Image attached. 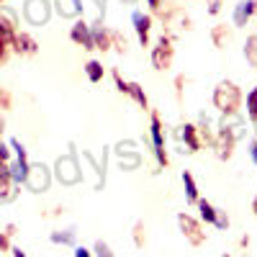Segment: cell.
Listing matches in <instances>:
<instances>
[{"label":"cell","mask_w":257,"mask_h":257,"mask_svg":"<svg viewBox=\"0 0 257 257\" xmlns=\"http://www.w3.org/2000/svg\"><path fill=\"white\" fill-rule=\"evenodd\" d=\"M134 26H137V34H139V41L147 47V41H149V29H152V18L144 16V13H134Z\"/></svg>","instance_id":"10"},{"label":"cell","mask_w":257,"mask_h":257,"mask_svg":"<svg viewBox=\"0 0 257 257\" xmlns=\"http://www.w3.org/2000/svg\"><path fill=\"white\" fill-rule=\"evenodd\" d=\"M198 208H201V216L206 219V221H211V224H216V219H219V211L213 208L208 201H198Z\"/></svg>","instance_id":"18"},{"label":"cell","mask_w":257,"mask_h":257,"mask_svg":"<svg viewBox=\"0 0 257 257\" xmlns=\"http://www.w3.org/2000/svg\"><path fill=\"white\" fill-rule=\"evenodd\" d=\"M211 36H213V44H216L219 49L226 47V41H229V31H226V26H216Z\"/></svg>","instance_id":"20"},{"label":"cell","mask_w":257,"mask_h":257,"mask_svg":"<svg viewBox=\"0 0 257 257\" xmlns=\"http://www.w3.org/2000/svg\"><path fill=\"white\" fill-rule=\"evenodd\" d=\"M219 8H221V0H208V11L211 13H219Z\"/></svg>","instance_id":"30"},{"label":"cell","mask_w":257,"mask_h":257,"mask_svg":"<svg viewBox=\"0 0 257 257\" xmlns=\"http://www.w3.org/2000/svg\"><path fill=\"white\" fill-rule=\"evenodd\" d=\"M57 6H59V13H62V16H75V13H80V0H57Z\"/></svg>","instance_id":"17"},{"label":"cell","mask_w":257,"mask_h":257,"mask_svg":"<svg viewBox=\"0 0 257 257\" xmlns=\"http://www.w3.org/2000/svg\"><path fill=\"white\" fill-rule=\"evenodd\" d=\"M13 105V98L8 93V88H0V108H11Z\"/></svg>","instance_id":"23"},{"label":"cell","mask_w":257,"mask_h":257,"mask_svg":"<svg viewBox=\"0 0 257 257\" xmlns=\"http://www.w3.org/2000/svg\"><path fill=\"white\" fill-rule=\"evenodd\" d=\"M134 242H137L139 247L144 244V224H137V226H134Z\"/></svg>","instance_id":"26"},{"label":"cell","mask_w":257,"mask_h":257,"mask_svg":"<svg viewBox=\"0 0 257 257\" xmlns=\"http://www.w3.org/2000/svg\"><path fill=\"white\" fill-rule=\"evenodd\" d=\"M13 257H26V254L21 252V249H13Z\"/></svg>","instance_id":"36"},{"label":"cell","mask_w":257,"mask_h":257,"mask_svg":"<svg viewBox=\"0 0 257 257\" xmlns=\"http://www.w3.org/2000/svg\"><path fill=\"white\" fill-rule=\"evenodd\" d=\"M75 239V231H64V234H52V242H72Z\"/></svg>","instance_id":"25"},{"label":"cell","mask_w":257,"mask_h":257,"mask_svg":"<svg viewBox=\"0 0 257 257\" xmlns=\"http://www.w3.org/2000/svg\"><path fill=\"white\" fill-rule=\"evenodd\" d=\"M26 13H29V18H31V24H44L47 16H49V8H47L44 0H29Z\"/></svg>","instance_id":"8"},{"label":"cell","mask_w":257,"mask_h":257,"mask_svg":"<svg viewBox=\"0 0 257 257\" xmlns=\"http://www.w3.org/2000/svg\"><path fill=\"white\" fill-rule=\"evenodd\" d=\"M93 47L95 49H111V31H105L103 26H95L93 29Z\"/></svg>","instance_id":"13"},{"label":"cell","mask_w":257,"mask_h":257,"mask_svg":"<svg viewBox=\"0 0 257 257\" xmlns=\"http://www.w3.org/2000/svg\"><path fill=\"white\" fill-rule=\"evenodd\" d=\"M6 52H8V49H6V41H0V62L6 59Z\"/></svg>","instance_id":"32"},{"label":"cell","mask_w":257,"mask_h":257,"mask_svg":"<svg viewBox=\"0 0 257 257\" xmlns=\"http://www.w3.org/2000/svg\"><path fill=\"white\" fill-rule=\"evenodd\" d=\"M173 52H175V47H173V41H170V36H162L157 41L155 52H152V64L157 70H167L170 62H173Z\"/></svg>","instance_id":"3"},{"label":"cell","mask_w":257,"mask_h":257,"mask_svg":"<svg viewBox=\"0 0 257 257\" xmlns=\"http://www.w3.org/2000/svg\"><path fill=\"white\" fill-rule=\"evenodd\" d=\"M252 211L257 213V196H254V201H252Z\"/></svg>","instance_id":"37"},{"label":"cell","mask_w":257,"mask_h":257,"mask_svg":"<svg viewBox=\"0 0 257 257\" xmlns=\"http://www.w3.org/2000/svg\"><path fill=\"white\" fill-rule=\"evenodd\" d=\"M247 113H249L252 121H257V88L247 95Z\"/></svg>","instance_id":"21"},{"label":"cell","mask_w":257,"mask_h":257,"mask_svg":"<svg viewBox=\"0 0 257 257\" xmlns=\"http://www.w3.org/2000/svg\"><path fill=\"white\" fill-rule=\"evenodd\" d=\"M113 80H116V85H118V90H121V93H128V82H123L118 72H113Z\"/></svg>","instance_id":"28"},{"label":"cell","mask_w":257,"mask_h":257,"mask_svg":"<svg viewBox=\"0 0 257 257\" xmlns=\"http://www.w3.org/2000/svg\"><path fill=\"white\" fill-rule=\"evenodd\" d=\"M8 239H11V237H8V234H6V231H3V234H0V249H3V252H6L8 247H11V242H8Z\"/></svg>","instance_id":"29"},{"label":"cell","mask_w":257,"mask_h":257,"mask_svg":"<svg viewBox=\"0 0 257 257\" xmlns=\"http://www.w3.org/2000/svg\"><path fill=\"white\" fill-rule=\"evenodd\" d=\"M16 36V18L6 11V8H0V41H8Z\"/></svg>","instance_id":"6"},{"label":"cell","mask_w":257,"mask_h":257,"mask_svg":"<svg viewBox=\"0 0 257 257\" xmlns=\"http://www.w3.org/2000/svg\"><path fill=\"white\" fill-rule=\"evenodd\" d=\"M239 100H242V93L234 82H219V88L213 90V105L221 113H234L239 108Z\"/></svg>","instance_id":"1"},{"label":"cell","mask_w":257,"mask_h":257,"mask_svg":"<svg viewBox=\"0 0 257 257\" xmlns=\"http://www.w3.org/2000/svg\"><path fill=\"white\" fill-rule=\"evenodd\" d=\"M224 257H226V254H224Z\"/></svg>","instance_id":"40"},{"label":"cell","mask_w":257,"mask_h":257,"mask_svg":"<svg viewBox=\"0 0 257 257\" xmlns=\"http://www.w3.org/2000/svg\"><path fill=\"white\" fill-rule=\"evenodd\" d=\"M75 257H90V254H88V249H82V247H80V249H77V254H75Z\"/></svg>","instance_id":"34"},{"label":"cell","mask_w":257,"mask_h":257,"mask_svg":"<svg viewBox=\"0 0 257 257\" xmlns=\"http://www.w3.org/2000/svg\"><path fill=\"white\" fill-rule=\"evenodd\" d=\"M234 137H237V134H234L231 128L224 123V128L219 132V139H216V155L221 160H229L231 157V152H234Z\"/></svg>","instance_id":"4"},{"label":"cell","mask_w":257,"mask_h":257,"mask_svg":"<svg viewBox=\"0 0 257 257\" xmlns=\"http://www.w3.org/2000/svg\"><path fill=\"white\" fill-rule=\"evenodd\" d=\"M254 11H257V3H254V0H242V3L237 6V13H234V24H237V26H244Z\"/></svg>","instance_id":"12"},{"label":"cell","mask_w":257,"mask_h":257,"mask_svg":"<svg viewBox=\"0 0 257 257\" xmlns=\"http://www.w3.org/2000/svg\"><path fill=\"white\" fill-rule=\"evenodd\" d=\"M72 41H75V44H80V47H85V49H95L93 47V36H90L88 26H85L82 21H77V24L72 26Z\"/></svg>","instance_id":"9"},{"label":"cell","mask_w":257,"mask_h":257,"mask_svg":"<svg viewBox=\"0 0 257 257\" xmlns=\"http://www.w3.org/2000/svg\"><path fill=\"white\" fill-rule=\"evenodd\" d=\"M85 72H88V77H90L93 82H100V80H103V64L95 62V59H90L88 64H85Z\"/></svg>","instance_id":"16"},{"label":"cell","mask_w":257,"mask_h":257,"mask_svg":"<svg viewBox=\"0 0 257 257\" xmlns=\"http://www.w3.org/2000/svg\"><path fill=\"white\" fill-rule=\"evenodd\" d=\"M111 41H113V44H116V49H118L121 54L126 52V39H123L121 34H116V31H113V34H111Z\"/></svg>","instance_id":"24"},{"label":"cell","mask_w":257,"mask_h":257,"mask_svg":"<svg viewBox=\"0 0 257 257\" xmlns=\"http://www.w3.org/2000/svg\"><path fill=\"white\" fill-rule=\"evenodd\" d=\"M183 139L188 142V152H198V149H201V142H198V128L196 126H185L183 128Z\"/></svg>","instance_id":"14"},{"label":"cell","mask_w":257,"mask_h":257,"mask_svg":"<svg viewBox=\"0 0 257 257\" xmlns=\"http://www.w3.org/2000/svg\"><path fill=\"white\" fill-rule=\"evenodd\" d=\"M178 224H180V229H183V234H185V239L190 242V244H203V239H206V234H203V229H201V224L193 219V216H188V213H180L178 216Z\"/></svg>","instance_id":"2"},{"label":"cell","mask_w":257,"mask_h":257,"mask_svg":"<svg viewBox=\"0 0 257 257\" xmlns=\"http://www.w3.org/2000/svg\"><path fill=\"white\" fill-rule=\"evenodd\" d=\"M183 185H185V196H188V201L196 203V201H198V190H196V180H193L190 173H183Z\"/></svg>","instance_id":"15"},{"label":"cell","mask_w":257,"mask_h":257,"mask_svg":"<svg viewBox=\"0 0 257 257\" xmlns=\"http://www.w3.org/2000/svg\"><path fill=\"white\" fill-rule=\"evenodd\" d=\"M8 155H11V152H8V149H6V144L0 142V162H8Z\"/></svg>","instance_id":"31"},{"label":"cell","mask_w":257,"mask_h":257,"mask_svg":"<svg viewBox=\"0 0 257 257\" xmlns=\"http://www.w3.org/2000/svg\"><path fill=\"white\" fill-rule=\"evenodd\" d=\"M128 95H132L142 108H147V95H144V90H142V85H137V82H128Z\"/></svg>","instance_id":"19"},{"label":"cell","mask_w":257,"mask_h":257,"mask_svg":"<svg viewBox=\"0 0 257 257\" xmlns=\"http://www.w3.org/2000/svg\"><path fill=\"white\" fill-rule=\"evenodd\" d=\"M249 149H252V160L257 162V142H252V147H249Z\"/></svg>","instance_id":"33"},{"label":"cell","mask_w":257,"mask_h":257,"mask_svg":"<svg viewBox=\"0 0 257 257\" xmlns=\"http://www.w3.org/2000/svg\"><path fill=\"white\" fill-rule=\"evenodd\" d=\"M0 3H3V0H0Z\"/></svg>","instance_id":"39"},{"label":"cell","mask_w":257,"mask_h":257,"mask_svg":"<svg viewBox=\"0 0 257 257\" xmlns=\"http://www.w3.org/2000/svg\"><path fill=\"white\" fill-rule=\"evenodd\" d=\"M95 252H98V257H113V254H111V249H108V244H103V242H98V244H95Z\"/></svg>","instance_id":"27"},{"label":"cell","mask_w":257,"mask_h":257,"mask_svg":"<svg viewBox=\"0 0 257 257\" xmlns=\"http://www.w3.org/2000/svg\"><path fill=\"white\" fill-rule=\"evenodd\" d=\"M0 134H3V118H0Z\"/></svg>","instance_id":"38"},{"label":"cell","mask_w":257,"mask_h":257,"mask_svg":"<svg viewBox=\"0 0 257 257\" xmlns=\"http://www.w3.org/2000/svg\"><path fill=\"white\" fill-rule=\"evenodd\" d=\"M147 3L152 6V8H160V0H147Z\"/></svg>","instance_id":"35"},{"label":"cell","mask_w":257,"mask_h":257,"mask_svg":"<svg viewBox=\"0 0 257 257\" xmlns=\"http://www.w3.org/2000/svg\"><path fill=\"white\" fill-rule=\"evenodd\" d=\"M247 59L252 62V64H257V36H249L247 39Z\"/></svg>","instance_id":"22"},{"label":"cell","mask_w":257,"mask_h":257,"mask_svg":"<svg viewBox=\"0 0 257 257\" xmlns=\"http://www.w3.org/2000/svg\"><path fill=\"white\" fill-rule=\"evenodd\" d=\"M11 170L6 167V162H0V201H11L13 198V188H11Z\"/></svg>","instance_id":"11"},{"label":"cell","mask_w":257,"mask_h":257,"mask_svg":"<svg viewBox=\"0 0 257 257\" xmlns=\"http://www.w3.org/2000/svg\"><path fill=\"white\" fill-rule=\"evenodd\" d=\"M13 44H16V52L18 54H26V57H34L39 52V44L29 36V34H16L13 36Z\"/></svg>","instance_id":"7"},{"label":"cell","mask_w":257,"mask_h":257,"mask_svg":"<svg viewBox=\"0 0 257 257\" xmlns=\"http://www.w3.org/2000/svg\"><path fill=\"white\" fill-rule=\"evenodd\" d=\"M152 139H155V152L160 165H167V155H165V142H162V121L157 113H152Z\"/></svg>","instance_id":"5"}]
</instances>
